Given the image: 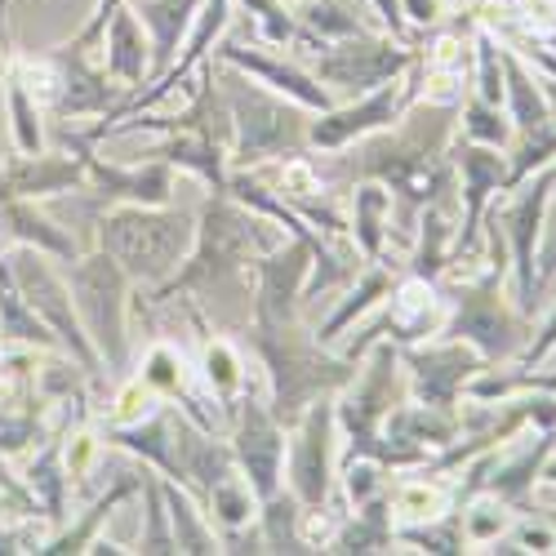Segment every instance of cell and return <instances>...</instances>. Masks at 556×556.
I'll return each instance as SVG.
<instances>
[{"mask_svg":"<svg viewBox=\"0 0 556 556\" xmlns=\"http://www.w3.org/2000/svg\"><path fill=\"white\" fill-rule=\"evenodd\" d=\"M450 129H454V112L432 103L401 134L365 143L352 161V174L356 178H379L396 197H405L414 205H428L437 192H450V165L441 161L445 143H450Z\"/></svg>","mask_w":556,"mask_h":556,"instance_id":"1","label":"cell"},{"mask_svg":"<svg viewBox=\"0 0 556 556\" xmlns=\"http://www.w3.org/2000/svg\"><path fill=\"white\" fill-rule=\"evenodd\" d=\"M254 348L271 369V388H276V405L271 414L281 424H294L299 414L320 401L334 388L356 383V361H334L320 352L316 339H307L299 330V320H254Z\"/></svg>","mask_w":556,"mask_h":556,"instance_id":"2","label":"cell"},{"mask_svg":"<svg viewBox=\"0 0 556 556\" xmlns=\"http://www.w3.org/2000/svg\"><path fill=\"white\" fill-rule=\"evenodd\" d=\"M197 227L192 214H152L143 205H125L103 218V250L121 263L134 281H161L174 276L182 254L192 250Z\"/></svg>","mask_w":556,"mask_h":556,"instance_id":"3","label":"cell"},{"mask_svg":"<svg viewBox=\"0 0 556 556\" xmlns=\"http://www.w3.org/2000/svg\"><path fill=\"white\" fill-rule=\"evenodd\" d=\"M258 237H263V223L231 205L227 188H214V197L205 205V227L197 237V258L182 271H174L156 299H174L178 290H205V294H214L227 276H237L250 263Z\"/></svg>","mask_w":556,"mask_h":556,"instance_id":"4","label":"cell"},{"mask_svg":"<svg viewBox=\"0 0 556 556\" xmlns=\"http://www.w3.org/2000/svg\"><path fill=\"white\" fill-rule=\"evenodd\" d=\"M227 99H231V116L241 125V148H237L241 165H254L263 156H294L307 143L303 112H294L286 99L263 94L254 80L227 76Z\"/></svg>","mask_w":556,"mask_h":556,"instance_id":"5","label":"cell"},{"mask_svg":"<svg viewBox=\"0 0 556 556\" xmlns=\"http://www.w3.org/2000/svg\"><path fill=\"white\" fill-rule=\"evenodd\" d=\"M503 271H507L503 263L490 267L477 286H468V290L458 294V316H454V326H450V339L472 343L485 361L513 356V352H521V343L530 339L526 312H513V307L503 303V294H498Z\"/></svg>","mask_w":556,"mask_h":556,"instance_id":"6","label":"cell"},{"mask_svg":"<svg viewBox=\"0 0 556 556\" xmlns=\"http://www.w3.org/2000/svg\"><path fill=\"white\" fill-rule=\"evenodd\" d=\"M72 286H76V303L85 312V326L94 334V343L103 348V356L121 369L125 365V271L121 263L103 250L99 258H85L72 271Z\"/></svg>","mask_w":556,"mask_h":556,"instance_id":"7","label":"cell"},{"mask_svg":"<svg viewBox=\"0 0 556 556\" xmlns=\"http://www.w3.org/2000/svg\"><path fill=\"white\" fill-rule=\"evenodd\" d=\"M556 188V165L539 169V178H526V192L517 197V205H507L503 214L494 210V223L503 231V245L513 250V281H517V303L534 307L539 294V276H534V245H539V231H543V214Z\"/></svg>","mask_w":556,"mask_h":556,"instance_id":"8","label":"cell"},{"mask_svg":"<svg viewBox=\"0 0 556 556\" xmlns=\"http://www.w3.org/2000/svg\"><path fill=\"white\" fill-rule=\"evenodd\" d=\"M330 477H334V409L316 401L290 445V490L299 507L320 513L330 498Z\"/></svg>","mask_w":556,"mask_h":556,"instance_id":"9","label":"cell"},{"mask_svg":"<svg viewBox=\"0 0 556 556\" xmlns=\"http://www.w3.org/2000/svg\"><path fill=\"white\" fill-rule=\"evenodd\" d=\"M414 54L392 50V40H365V36H348L343 45H320L316 59V76L330 85H348V89H379L388 80H396L401 67H409Z\"/></svg>","mask_w":556,"mask_h":556,"instance_id":"10","label":"cell"},{"mask_svg":"<svg viewBox=\"0 0 556 556\" xmlns=\"http://www.w3.org/2000/svg\"><path fill=\"white\" fill-rule=\"evenodd\" d=\"M237 458L250 472V485L263 498H271L281 490V472H286V437H281V419L271 409L241 401V428H237Z\"/></svg>","mask_w":556,"mask_h":556,"instance_id":"11","label":"cell"},{"mask_svg":"<svg viewBox=\"0 0 556 556\" xmlns=\"http://www.w3.org/2000/svg\"><path fill=\"white\" fill-rule=\"evenodd\" d=\"M405 361L414 369V383H419L424 405H441V409H454V401L468 392V383L485 369V356L472 352V348H463L458 339L445 343V348L409 352Z\"/></svg>","mask_w":556,"mask_h":556,"instance_id":"12","label":"cell"},{"mask_svg":"<svg viewBox=\"0 0 556 556\" xmlns=\"http://www.w3.org/2000/svg\"><path fill=\"white\" fill-rule=\"evenodd\" d=\"M458 169H463V201H468V218H463V231H458V245H454L450 263H454L463 250H472L477 223H481V214H485V201H490V192L503 188V178H507V156H503V148L463 143V148H458Z\"/></svg>","mask_w":556,"mask_h":556,"instance_id":"13","label":"cell"},{"mask_svg":"<svg viewBox=\"0 0 556 556\" xmlns=\"http://www.w3.org/2000/svg\"><path fill=\"white\" fill-rule=\"evenodd\" d=\"M401 103H405V94L388 80V85H379L369 99H361L356 108H348V112H330L326 121L307 125V143H312V148H343V143H352L356 134H375V129H383V125L401 112Z\"/></svg>","mask_w":556,"mask_h":556,"instance_id":"14","label":"cell"},{"mask_svg":"<svg viewBox=\"0 0 556 556\" xmlns=\"http://www.w3.org/2000/svg\"><path fill=\"white\" fill-rule=\"evenodd\" d=\"M18 276H23V286L31 290V312H40L45 320H50L54 334H63V343L76 352V361H80L85 369H94L99 361H94V352H89V343H85V334H80V320H76V312H72V299H67V290H63L59 276L45 271L40 258H23V263H18Z\"/></svg>","mask_w":556,"mask_h":556,"instance_id":"15","label":"cell"},{"mask_svg":"<svg viewBox=\"0 0 556 556\" xmlns=\"http://www.w3.org/2000/svg\"><path fill=\"white\" fill-rule=\"evenodd\" d=\"M223 59L237 63V67H245V72L258 76V80H267L271 89H281V94L299 99L303 108L330 112V94H326V89H320L312 76H303L299 67H286V63H276V59H267V54H250V50H241V45H223Z\"/></svg>","mask_w":556,"mask_h":556,"instance_id":"16","label":"cell"},{"mask_svg":"<svg viewBox=\"0 0 556 556\" xmlns=\"http://www.w3.org/2000/svg\"><path fill=\"white\" fill-rule=\"evenodd\" d=\"M99 174V188L108 201H129V205H165L169 201V165H148V169H121V165H99L89 161Z\"/></svg>","mask_w":556,"mask_h":556,"instance_id":"17","label":"cell"},{"mask_svg":"<svg viewBox=\"0 0 556 556\" xmlns=\"http://www.w3.org/2000/svg\"><path fill=\"white\" fill-rule=\"evenodd\" d=\"M498 54H503V99L513 103V125L521 134L547 129L556 116H552V103H547V94L539 89V80L517 63L513 50H498Z\"/></svg>","mask_w":556,"mask_h":556,"instance_id":"18","label":"cell"},{"mask_svg":"<svg viewBox=\"0 0 556 556\" xmlns=\"http://www.w3.org/2000/svg\"><path fill=\"white\" fill-rule=\"evenodd\" d=\"M556 454V432L552 428H543V437H539V445L534 450H526L517 463H507V468H498L490 481H481L494 498H503L507 507H530V490H534V481L543 477V463Z\"/></svg>","mask_w":556,"mask_h":556,"instance_id":"19","label":"cell"},{"mask_svg":"<svg viewBox=\"0 0 556 556\" xmlns=\"http://www.w3.org/2000/svg\"><path fill=\"white\" fill-rule=\"evenodd\" d=\"M352 223H356V245L365 258H379L383 254V227H388V214H392V192H383L379 182H361L356 197H352Z\"/></svg>","mask_w":556,"mask_h":556,"instance_id":"20","label":"cell"},{"mask_svg":"<svg viewBox=\"0 0 556 556\" xmlns=\"http://www.w3.org/2000/svg\"><path fill=\"white\" fill-rule=\"evenodd\" d=\"M365 513H356V521L334 539V552H379L392 543V517H388V494H375L369 503H361Z\"/></svg>","mask_w":556,"mask_h":556,"instance_id":"21","label":"cell"},{"mask_svg":"<svg viewBox=\"0 0 556 556\" xmlns=\"http://www.w3.org/2000/svg\"><path fill=\"white\" fill-rule=\"evenodd\" d=\"M108 45H112V54H108V67L121 76V80H143V67H148V45H143V27H138V18L134 14H112V36H108Z\"/></svg>","mask_w":556,"mask_h":556,"instance_id":"22","label":"cell"},{"mask_svg":"<svg viewBox=\"0 0 556 556\" xmlns=\"http://www.w3.org/2000/svg\"><path fill=\"white\" fill-rule=\"evenodd\" d=\"M197 5H201V0H156V5L143 10V23H148L152 36H156V67H165V63L174 59L178 36L188 31Z\"/></svg>","mask_w":556,"mask_h":556,"instance_id":"23","label":"cell"},{"mask_svg":"<svg viewBox=\"0 0 556 556\" xmlns=\"http://www.w3.org/2000/svg\"><path fill=\"white\" fill-rule=\"evenodd\" d=\"M263 530H267V547L276 552H303V534H299V498L276 490L271 498H263Z\"/></svg>","mask_w":556,"mask_h":556,"instance_id":"24","label":"cell"},{"mask_svg":"<svg viewBox=\"0 0 556 556\" xmlns=\"http://www.w3.org/2000/svg\"><path fill=\"white\" fill-rule=\"evenodd\" d=\"M161 494H165V503H169V521H174V543H178V552H218V539L201 526L197 507L182 498L174 485H161Z\"/></svg>","mask_w":556,"mask_h":556,"instance_id":"25","label":"cell"},{"mask_svg":"<svg viewBox=\"0 0 556 556\" xmlns=\"http://www.w3.org/2000/svg\"><path fill=\"white\" fill-rule=\"evenodd\" d=\"M458 526H463V543H494L503 530H513V526H517V517L507 513V503H503V498L490 494L485 503L472 507V513H463Z\"/></svg>","mask_w":556,"mask_h":556,"instance_id":"26","label":"cell"},{"mask_svg":"<svg viewBox=\"0 0 556 556\" xmlns=\"http://www.w3.org/2000/svg\"><path fill=\"white\" fill-rule=\"evenodd\" d=\"M463 134H468L472 143H485V148H507V143H513V129L503 125L498 108L485 103V99L463 103Z\"/></svg>","mask_w":556,"mask_h":556,"instance_id":"27","label":"cell"},{"mask_svg":"<svg viewBox=\"0 0 556 556\" xmlns=\"http://www.w3.org/2000/svg\"><path fill=\"white\" fill-rule=\"evenodd\" d=\"M379 294H392V276H388L383 267H369V271L361 276V286L352 290V299H348V303H343V307H339V312L330 316V326L320 330V339H334V334H339V330L348 326V320H352L356 312H365V307L375 303Z\"/></svg>","mask_w":556,"mask_h":556,"instance_id":"28","label":"cell"},{"mask_svg":"<svg viewBox=\"0 0 556 556\" xmlns=\"http://www.w3.org/2000/svg\"><path fill=\"white\" fill-rule=\"evenodd\" d=\"M450 263V227L437 210L424 214V245H419V258H414V276H424V281H432V276Z\"/></svg>","mask_w":556,"mask_h":556,"instance_id":"29","label":"cell"},{"mask_svg":"<svg viewBox=\"0 0 556 556\" xmlns=\"http://www.w3.org/2000/svg\"><path fill=\"white\" fill-rule=\"evenodd\" d=\"M307 23H312L320 36H334V40L361 36V14H356L352 0H312Z\"/></svg>","mask_w":556,"mask_h":556,"instance_id":"30","label":"cell"},{"mask_svg":"<svg viewBox=\"0 0 556 556\" xmlns=\"http://www.w3.org/2000/svg\"><path fill=\"white\" fill-rule=\"evenodd\" d=\"M205 375H210V388L223 396V401H231L241 392V361H237V352H231V343H223V339H214L210 343V352H205Z\"/></svg>","mask_w":556,"mask_h":556,"instance_id":"31","label":"cell"},{"mask_svg":"<svg viewBox=\"0 0 556 556\" xmlns=\"http://www.w3.org/2000/svg\"><path fill=\"white\" fill-rule=\"evenodd\" d=\"M138 485H143V477H134V481H121V485H116V490H112L108 498H99V507H94V513H89V517H85V521H80V526H76L72 534H63L59 543H50V547H45V552H80L85 534H94V526H99L103 517H112V507H116V503H121L125 494H134Z\"/></svg>","mask_w":556,"mask_h":556,"instance_id":"32","label":"cell"},{"mask_svg":"<svg viewBox=\"0 0 556 556\" xmlns=\"http://www.w3.org/2000/svg\"><path fill=\"white\" fill-rule=\"evenodd\" d=\"M5 218H10V223H18V231H23V237H31V241H40L45 250H54V254L72 258V241H67V237H59V231H50V223H45V218H36L31 210H23V205H10V210H5Z\"/></svg>","mask_w":556,"mask_h":556,"instance_id":"33","label":"cell"},{"mask_svg":"<svg viewBox=\"0 0 556 556\" xmlns=\"http://www.w3.org/2000/svg\"><path fill=\"white\" fill-rule=\"evenodd\" d=\"M143 383L156 388V392H178V383H182V361H178L169 348H156L152 361H148Z\"/></svg>","mask_w":556,"mask_h":556,"instance_id":"34","label":"cell"},{"mask_svg":"<svg viewBox=\"0 0 556 556\" xmlns=\"http://www.w3.org/2000/svg\"><path fill=\"white\" fill-rule=\"evenodd\" d=\"M401 539H409V543H424L428 552H458V547H463V526H458V517H450L445 526H428V530H401Z\"/></svg>","mask_w":556,"mask_h":556,"instance_id":"35","label":"cell"},{"mask_svg":"<svg viewBox=\"0 0 556 556\" xmlns=\"http://www.w3.org/2000/svg\"><path fill=\"white\" fill-rule=\"evenodd\" d=\"M10 103H14V129H18V148L23 152H40V125H36V116H31V108H27V94L14 85L10 89Z\"/></svg>","mask_w":556,"mask_h":556,"instance_id":"36","label":"cell"},{"mask_svg":"<svg viewBox=\"0 0 556 556\" xmlns=\"http://www.w3.org/2000/svg\"><path fill=\"white\" fill-rule=\"evenodd\" d=\"M245 5L263 18V27H267V36H271V40H281V45H286V40L294 36V23L281 14V5H276V0H245Z\"/></svg>","mask_w":556,"mask_h":556,"instance_id":"37","label":"cell"},{"mask_svg":"<svg viewBox=\"0 0 556 556\" xmlns=\"http://www.w3.org/2000/svg\"><path fill=\"white\" fill-rule=\"evenodd\" d=\"M552 348H556V312H552V316L543 320L539 339H534V343L526 348V356H521V369H534V365H539V361H543V356H547Z\"/></svg>","mask_w":556,"mask_h":556,"instance_id":"38","label":"cell"},{"mask_svg":"<svg viewBox=\"0 0 556 556\" xmlns=\"http://www.w3.org/2000/svg\"><path fill=\"white\" fill-rule=\"evenodd\" d=\"M539 286L556 276V205H552V223H547V237H543V250H539Z\"/></svg>","mask_w":556,"mask_h":556,"instance_id":"39","label":"cell"},{"mask_svg":"<svg viewBox=\"0 0 556 556\" xmlns=\"http://www.w3.org/2000/svg\"><path fill=\"white\" fill-rule=\"evenodd\" d=\"M401 14H409L414 23H437L441 18V0H401Z\"/></svg>","mask_w":556,"mask_h":556,"instance_id":"40","label":"cell"},{"mask_svg":"<svg viewBox=\"0 0 556 556\" xmlns=\"http://www.w3.org/2000/svg\"><path fill=\"white\" fill-rule=\"evenodd\" d=\"M543 481H556V463H552V458L543 463Z\"/></svg>","mask_w":556,"mask_h":556,"instance_id":"41","label":"cell"}]
</instances>
